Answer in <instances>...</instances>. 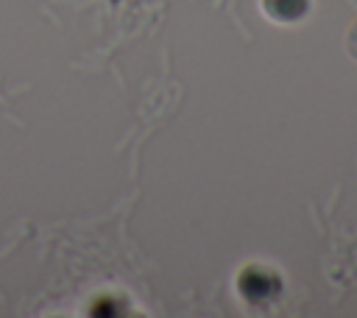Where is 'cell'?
Wrapping results in <instances>:
<instances>
[{
  "label": "cell",
  "instance_id": "1",
  "mask_svg": "<svg viewBox=\"0 0 357 318\" xmlns=\"http://www.w3.org/2000/svg\"><path fill=\"white\" fill-rule=\"evenodd\" d=\"M262 8L271 20H279V22H296L307 14L310 8V0H262Z\"/></svg>",
  "mask_w": 357,
  "mask_h": 318
},
{
  "label": "cell",
  "instance_id": "2",
  "mask_svg": "<svg viewBox=\"0 0 357 318\" xmlns=\"http://www.w3.org/2000/svg\"><path fill=\"white\" fill-rule=\"evenodd\" d=\"M346 47H349V53L357 59V22L349 28V33H346Z\"/></svg>",
  "mask_w": 357,
  "mask_h": 318
}]
</instances>
